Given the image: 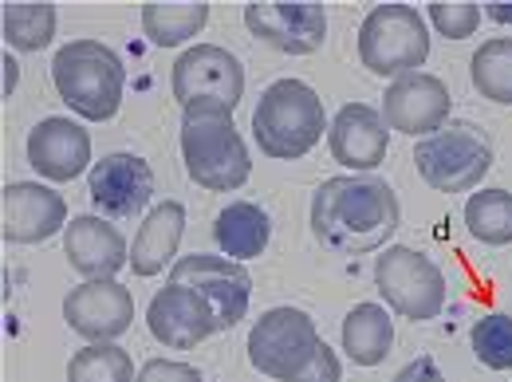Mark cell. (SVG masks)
I'll return each mask as SVG.
<instances>
[{
  "label": "cell",
  "mask_w": 512,
  "mask_h": 382,
  "mask_svg": "<svg viewBox=\"0 0 512 382\" xmlns=\"http://www.w3.org/2000/svg\"><path fill=\"white\" fill-rule=\"evenodd\" d=\"M28 166L48 182H71L91 166V134L71 119H44L28 134Z\"/></svg>",
  "instance_id": "cell-18"
},
{
  "label": "cell",
  "mask_w": 512,
  "mask_h": 382,
  "mask_svg": "<svg viewBox=\"0 0 512 382\" xmlns=\"http://www.w3.org/2000/svg\"><path fill=\"white\" fill-rule=\"evenodd\" d=\"M16 60H12V56H4V99H8V95H12V87H16Z\"/></svg>",
  "instance_id": "cell-33"
},
{
  "label": "cell",
  "mask_w": 512,
  "mask_h": 382,
  "mask_svg": "<svg viewBox=\"0 0 512 382\" xmlns=\"http://www.w3.org/2000/svg\"><path fill=\"white\" fill-rule=\"evenodd\" d=\"M170 284H186L197 296H205L221 331H229V327H237V323L245 319L249 296H253V280H249V272L241 268V260L209 256V253H193V256L174 260Z\"/></svg>",
  "instance_id": "cell-10"
},
{
  "label": "cell",
  "mask_w": 512,
  "mask_h": 382,
  "mask_svg": "<svg viewBox=\"0 0 512 382\" xmlns=\"http://www.w3.org/2000/svg\"><path fill=\"white\" fill-rule=\"evenodd\" d=\"M182 233H186V209L178 201L154 205L146 213V221L138 225V237H134V249H130L134 276H158L166 268V260L178 256Z\"/></svg>",
  "instance_id": "cell-20"
},
{
  "label": "cell",
  "mask_w": 512,
  "mask_h": 382,
  "mask_svg": "<svg viewBox=\"0 0 512 382\" xmlns=\"http://www.w3.org/2000/svg\"><path fill=\"white\" fill-rule=\"evenodd\" d=\"M272 221L253 201H229L213 221V241L229 260H253L268 249Z\"/></svg>",
  "instance_id": "cell-21"
},
{
  "label": "cell",
  "mask_w": 512,
  "mask_h": 382,
  "mask_svg": "<svg viewBox=\"0 0 512 382\" xmlns=\"http://www.w3.org/2000/svg\"><path fill=\"white\" fill-rule=\"evenodd\" d=\"M56 95L87 123H107L123 107L127 67L99 40H75L56 52L52 60Z\"/></svg>",
  "instance_id": "cell-4"
},
{
  "label": "cell",
  "mask_w": 512,
  "mask_h": 382,
  "mask_svg": "<svg viewBox=\"0 0 512 382\" xmlns=\"http://www.w3.org/2000/svg\"><path fill=\"white\" fill-rule=\"evenodd\" d=\"M64 319L83 339L111 343L134 323V296L119 280H87L67 292Z\"/></svg>",
  "instance_id": "cell-13"
},
{
  "label": "cell",
  "mask_w": 512,
  "mask_h": 382,
  "mask_svg": "<svg viewBox=\"0 0 512 382\" xmlns=\"http://www.w3.org/2000/svg\"><path fill=\"white\" fill-rule=\"evenodd\" d=\"M331 127L323 119V99L300 79H276L253 111V134L260 154L276 162H296L320 146L323 130Z\"/></svg>",
  "instance_id": "cell-5"
},
{
  "label": "cell",
  "mask_w": 512,
  "mask_h": 382,
  "mask_svg": "<svg viewBox=\"0 0 512 382\" xmlns=\"http://www.w3.org/2000/svg\"><path fill=\"white\" fill-rule=\"evenodd\" d=\"M56 36V4H4V40L16 52H40Z\"/></svg>",
  "instance_id": "cell-26"
},
{
  "label": "cell",
  "mask_w": 512,
  "mask_h": 382,
  "mask_svg": "<svg viewBox=\"0 0 512 382\" xmlns=\"http://www.w3.org/2000/svg\"><path fill=\"white\" fill-rule=\"evenodd\" d=\"M327 146L339 166H347L355 174L375 170L379 162H386V150H390V127H386L383 111H375L367 103L339 107V115L327 127Z\"/></svg>",
  "instance_id": "cell-16"
},
{
  "label": "cell",
  "mask_w": 512,
  "mask_h": 382,
  "mask_svg": "<svg viewBox=\"0 0 512 382\" xmlns=\"http://www.w3.org/2000/svg\"><path fill=\"white\" fill-rule=\"evenodd\" d=\"M170 87L182 111L193 103H221L233 111L245 95V67L221 44H197L190 52H182V60L174 64Z\"/></svg>",
  "instance_id": "cell-9"
},
{
  "label": "cell",
  "mask_w": 512,
  "mask_h": 382,
  "mask_svg": "<svg viewBox=\"0 0 512 382\" xmlns=\"http://www.w3.org/2000/svg\"><path fill=\"white\" fill-rule=\"evenodd\" d=\"M64 253H67V264L79 276H87V280H115V272L123 264H130L123 233L115 225H107L103 217H95V213L67 221Z\"/></svg>",
  "instance_id": "cell-19"
},
{
  "label": "cell",
  "mask_w": 512,
  "mask_h": 382,
  "mask_svg": "<svg viewBox=\"0 0 512 382\" xmlns=\"http://www.w3.org/2000/svg\"><path fill=\"white\" fill-rule=\"evenodd\" d=\"M473 355L489 371H509L512 367V316H485L473 323Z\"/></svg>",
  "instance_id": "cell-28"
},
{
  "label": "cell",
  "mask_w": 512,
  "mask_h": 382,
  "mask_svg": "<svg viewBox=\"0 0 512 382\" xmlns=\"http://www.w3.org/2000/svg\"><path fill=\"white\" fill-rule=\"evenodd\" d=\"M67 382H134V363L115 343H91L71 355Z\"/></svg>",
  "instance_id": "cell-27"
},
{
  "label": "cell",
  "mask_w": 512,
  "mask_h": 382,
  "mask_svg": "<svg viewBox=\"0 0 512 382\" xmlns=\"http://www.w3.org/2000/svg\"><path fill=\"white\" fill-rule=\"evenodd\" d=\"M249 363L276 382H339L343 367L335 351L300 308H272L249 331Z\"/></svg>",
  "instance_id": "cell-2"
},
{
  "label": "cell",
  "mask_w": 512,
  "mask_h": 382,
  "mask_svg": "<svg viewBox=\"0 0 512 382\" xmlns=\"http://www.w3.org/2000/svg\"><path fill=\"white\" fill-rule=\"evenodd\" d=\"M430 20H434V28L442 36H449V40H465V36L477 32L481 8L469 4V0H434L430 4Z\"/></svg>",
  "instance_id": "cell-29"
},
{
  "label": "cell",
  "mask_w": 512,
  "mask_h": 382,
  "mask_svg": "<svg viewBox=\"0 0 512 382\" xmlns=\"http://www.w3.org/2000/svg\"><path fill=\"white\" fill-rule=\"evenodd\" d=\"M465 225L481 245H512V193L481 190L465 201Z\"/></svg>",
  "instance_id": "cell-25"
},
{
  "label": "cell",
  "mask_w": 512,
  "mask_h": 382,
  "mask_svg": "<svg viewBox=\"0 0 512 382\" xmlns=\"http://www.w3.org/2000/svg\"><path fill=\"white\" fill-rule=\"evenodd\" d=\"M485 16H489V20H497V24H512V4L493 0V4H485Z\"/></svg>",
  "instance_id": "cell-32"
},
{
  "label": "cell",
  "mask_w": 512,
  "mask_h": 382,
  "mask_svg": "<svg viewBox=\"0 0 512 382\" xmlns=\"http://www.w3.org/2000/svg\"><path fill=\"white\" fill-rule=\"evenodd\" d=\"M67 229V201L40 182H8L4 186V241L40 245Z\"/></svg>",
  "instance_id": "cell-17"
},
{
  "label": "cell",
  "mask_w": 512,
  "mask_h": 382,
  "mask_svg": "<svg viewBox=\"0 0 512 382\" xmlns=\"http://www.w3.org/2000/svg\"><path fill=\"white\" fill-rule=\"evenodd\" d=\"M146 323H150V335L174 351H193L213 331H221L209 300L197 296L186 284H166L162 292H154V300L146 308Z\"/></svg>",
  "instance_id": "cell-14"
},
{
  "label": "cell",
  "mask_w": 512,
  "mask_h": 382,
  "mask_svg": "<svg viewBox=\"0 0 512 382\" xmlns=\"http://www.w3.org/2000/svg\"><path fill=\"white\" fill-rule=\"evenodd\" d=\"M414 166L422 174V182L438 193H469L485 182V174L493 170V146L489 134L477 123L465 119H449L442 130H434L430 138L418 142L414 150Z\"/></svg>",
  "instance_id": "cell-6"
},
{
  "label": "cell",
  "mask_w": 512,
  "mask_h": 382,
  "mask_svg": "<svg viewBox=\"0 0 512 382\" xmlns=\"http://www.w3.org/2000/svg\"><path fill=\"white\" fill-rule=\"evenodd\" d=\"M154 197V170L138 154H107L91 166V205L103 217H138Z\"/></svg>",
  "instance_id": "cell-15"
},
{
  "label": "cell",
  "mask_w": 512,
  "mask_h": 382,
  "mask_svg": "<svg viewBox=\"0 0 512 382\" xmlns=\"http://www.w3.org/2000/svg\"><path fill=\"white\" fill-rule=\"evenodd\" d=\"M245 24L256 40L288 56H312L327 40V12L316 0H260L245 4Z\"/></svg>",
  "instance_id": "cell-11"
},
{
  "label": "cell",
  "mask_w": 512,
  "mask_h": 382,
  "mask_svg": "<svg viewBox=\"0 0 512 382\" xmlns=\"http://www.w3.org/2000/svg\"><path fill=\"white\" fill-rule=\"evenodd\" d=\"M430 32L418 8L410 4H379L367 12L359 28V60L379 79H402L426 64Z\"/></svg>",
  "instance_id": "cell-7"
},
{
  "label": "cell",
  "mask_w": 512,
  "mask_h": 382,
  "mask_svg": "<svg viewBox=\"0 0 512 382\" xmlns=\"http://www.w3.org/2000/svg\"><path fill=\"white\" fill-rule=\"evenodd\" d=\"M394 347V323L379 304H355L343 319V351L355 367H379Z\"/></svg>",
  "instance_id": "cell-22"
},
{
  "label": "cell",
  "mask_w": 512,
  "mask_h": 382,
  "mask_svg": "<svg viewBox=\"0 0 512 382\" xmlns=\"http://www.w3.org/2000/svg\"><path fill=\"white\" fill-rule=\"evenodd\" d=\"M398 225H402V205L383 178L339 174L327 178L312 197V233L323 249L339 256L386 249Z\"/></svg>",
  "instance_id": "cell-1"
},
{
  "label": "cell",
  "mask_w": 512,
  "mask_h": 382,
  "mask_svg": "<svg viewBox=\"0 0 512 382\" xmlns=\"http://www.w3.org/2000/svg\"><path fill=\"white\" fill-rule=\"evenodd\" d=\"M394 382H446V375L438 371V363L434 359H414L410 367H402Z\"/></svg>",
  "instance_id": "cell-31"
},
{
  "label": "cell",
  "mask_w": 512,
  "mask_h": 382,
  "mask_svg": "<svg viewBox=\"0 0 512 382\" xmlns=\"http://www.w3.org/2000/svg\"><path fill=\"white\" fill-rule=\"evenodd\" d=\"M469 75L481 99L512 107V40H485L469 60Z\"/></svg>",
  "instance_id": "cell-24"
},
{
  "label": "cell",
  "mask_w": 512,
  "mask_h": 382,
  "mask_svg": "<svg viewBox=\"0 0 512 382\" xmlns=\"http://www.w3.org/2000/svg\"><path fill=\"white\" fill-rule=\"evenodd\" d=\"M205 24H209V4H201V0H170V4L154 0V4H142V32L158 48L186 44Z\"/></svg>",
  "instance_id": "cell-23"
},
{
  "label": "cell",
  "mask_w": 512,
  "mask_h": 382,
  "mask_svg": "<svg viewBox=\"0 0 512 382\" xmlns=\"http://www.w3.org/2000/svg\"><path fill=\"white\" fill-rule=\"evenodd\" d=\"M383 119L398 134H434L449 123V87L438 75L426 71H410L402 79H394L383 95Z\"/></svg>",
  "instance_id": "cell-12"
},
{
  "label": "cell",
  "mask_w": 512,
  "mask_h": 382,
  "mask_svg": "<svg viewBox=\"0 0 512 382\" xmlns=\"http://www.w3.org/2000/svg\"><path fill=\"white\" fill-rule=\"evenodd\" d=\"M182 158L190 182L209 193L241 190L253 174L233 111L221 103H193L182 111Z\"/></svg>",
  "instance_id": "cell-3"
},
{
  "label": "cell",
  "mask_w": 512,
  "mask_h": 382,
  "mask_svg": "<svg viewBox=\"0 0 512 382\" xmlns=\"http://www.w3.org/2000/svg\"><path fill=\"white\" fill-rule=\"evenodd\" d=\"M375 284L383 292L386 308L402 319L426 323V319H438L446 308V276L418 249L386 245L383 256L375 260Z\"/></svg>",
  "instance_id": "cell-8"
},
{
  "label": "cell",
  "mask_w": 512,
  "mask_h": 382,
  "mask_svg": "<svg viewBox=\"0 0 512 382\" xmlns=\"http://www.w3.org/2000/svg\"><path fill=\"white\" fill-rule=\"evenodd\" d=\"M138 382H201V375L186 363H174V359H150L138 371Z\"/></svg>",
  "instance_id": "cell-30"
}]
</instances>
